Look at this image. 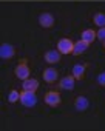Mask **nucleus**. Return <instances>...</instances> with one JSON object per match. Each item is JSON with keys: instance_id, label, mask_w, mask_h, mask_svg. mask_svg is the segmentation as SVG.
Here are the masks:
<instances>
[{"instance_id": "11", "label": "nucleus", "mask_w": 105, "mask_h": 131, "mask_svg": "<svg viewBox=\"0 0 105 131\" xmlns=\"http://www.w3.org/2000/svg\"><path fill=\"white\" fill-rule=\"evenodd\" d=\"M88 105H90V102H88V99L83 97V96H79V97H76V100H74V106H76L77 111H85V110L88 108Z\"/></svg>"}, {"instance_id": "17", "label": "nucleus", "mask_w": 105, "mask_h": 131, "mask_svg": "<svg viewBox=\"0 0 105 131\" xmlns=\"http://www.w3.org/2000/svg\"><path fill=\"white\" fill-rule=\"evenodd\" d=\"M96 37H97L99 40H102V42L105 40V26H103V28H99V31L96 32Z\"/></svg>"}, {"instance_id": "1", "label": "nucleus", "mask_w": 105, "mask_h": 131, "mask_svg": "<svg viewBox=\"0 0 105 131\" xmlns=\"http://www.w3.org/2000/svg\"><path fill=\"white\" fill-rule=\"evenodd\" d=\"M20 103L26 108H31L37 103V97H36V91H26L23 90L20 93Z\"/></svg>"}, {"instance_id": "3", "label": "nucleus", "mask_w": 105, "mask_h": 131, "mask_svg": "<svg viewBox=\"0 0 105 131\" xmlns=\"http://www.w3.org/2000/svg\"><path fill=\"white\" fill-rule=\"evenodd\" d=\"M73 46H74V43L70 39H60L57 42V51L60 54H71L73 52Z\"/></svg>"}, {"instance_id": "2", "label": "nucleus", "mask_w": 105, "mask_h": 131, "mask_svg": "<svg viewBox=\"0 0 105 131\" xmlns=\"http://www.w3.org/2000/svg\"><path fill=\"white\" fill-rule=\"evenodd\" d=\"M14 74H16V77L20 79V80L29 79V68H28V65H26V59H22V60L19 62V65H17L16 70H14Z\"/></svg>"}, {"instance_id": "8", "label": "nucleus", "mask_w": 105, "mask_h": 131, "mask_svg": "<svg viewBox=\"0 0 105 131\" xmlns=\"http://www.w3.org/2000/svg\"><path fill=\"white\" fill-rule=\"evenodd\" d=\"M59 88H60V90H68V91L74 90V76H67V77H64V79H60Z\"/></svg>"}, {"instance_id": "16", "label": "nucleus", "mask_w": 105, "mask_h": 131, "mask_svg": "<svg viewBox=\"0 0 105 131\" xmlns=\"http://www.w3.org/2000/svg\"><path fill=\"white\" fill-rule=\"evenodd\" d=\"M8 100H9L11 103H16V102H19V100H20V93H19V91H16V90L9 91V97H8Z\"/></svg>"}, {"instance_id": "5", "label": "nucleus", "mask_w": 105, "mask_h": 131, "mask_svg": "<svg viewBox=\"0 0 105 131\" xmlns=\"http://www.w3.org/2000/svg\"><path fill=\"white\" fill-rule=\"evenodd\" d=\"M39 23H40L42 28H51L54 25V17L49 13H43V14L39 16Z\"/></svg>"}, {"instance_id": "10", "label": "nucleus", "mask_w": 105, "mask_h": 131, "mask_svg": "<svg viewBox=\"0 0 105 131\" xmlns=\"http://www.w3.org/2000/svg\"><path fill=\"white\" fill-rule=\"evenodd\" d=\"M57 70L56 68H46L43 71V80L48 82V83H52V82H56L57 80Z\"/></svg>"}, {"instance_id": "14", "label": "nucleus", "mask_w": 105, "mask_h": 131, "mask_svg": "<svg viewBox=\"0 0 105 131\" xmlns=\"http://www.w3.org/2000/svg\"><path fill=\"white\" fill-rule=\"evenodd\" d=\"M93 22H94L96 26L103 28V26H105V14H103V13H97V14L94 16V19H93Z\"/></svg>"}, {"instance_id": "13", "label": "nucleus", "mask_w": 105, "mask_h": 131, "mask_svg": "<svg viewBox=\"0 0 105 131\" xmlns=\"http://www.w3.org/2000/svg\"><path fill=\"white\" fill-rule=\"evenodd\" d=\"M85 68H87V65H74V67H73V76H74V79H77V80L83 79Z\"/></svg>"}, {"instance_id": "7", "label": "nucleus", "mask_w": 105, "mask_h": 131, "mask_svg": "<svg viewBox=\"0 0 105 131\" xmlns=\"http://www.w3.org/2000/svg\"><path fill=\"white\" fill-rule=\"evenodd\" d=\"M88 42H85L83 39H80V40H77L76 43H74V46H73V52L71 54H74V56H80V54H83L85 51H87V48H88Z\"/></svg>"}, {"instance_id": "4", "label": "nucleus", "mask_w": 105, "mask_h": 131, "mask_svg": "<svg viewBox=\"0 0 105 131\" xmlns=\"http://www.w3.org/2000/svg\"><path fill=\"white\" fill-rule=\"evenodd\" d=\"M45 103L49 106H57L60 105V94L56 91H48L45 94Z\"/></svg>"}, {"instance_id": "9", "label": "nucleus", "mask_w": 105, "mask_h": 131, "mask_svg": "<svg viewBox=\"0 0 105 131\" xmlns=\"http://www.w3.org/2000/svg\"><path fill=\"white\" fill-rule=\"evenodd\" d=\"M60 60V52L59 51H56V49H49V51H46L45 52V62L46 63H57Z\"/></svg>"}, {"instance_id": "19", "label": "nucleus", "mask_w": 105, "mask_h": 131, "mask_svg": "<svg viewBox=\"0 0 105 131\" xmlns=\"http://www.w3.org/2000/svg\"><path fill=\"white\" fill-rule=\"evenodd\" d=\"M103 46H105V40H103Z\"/></svg>"}, {"instance_id": "15", "label": "nucleus", "mask_w": 105, "mask_h": 131, "mask_svg": "<svg viewBox=\"0 0 105 131\" xmlns=\"http://www.w3.org/2000/svg\"><path fill=\"white\" fill-rule=\"evenodd\" d=\"M82 39L85 40V42H88V43H91L94 39H96V32L93 31V29H85L83 32H82Z\"/></svg>"}, {"instance_id": "18", "label": "nucleus", "mask_w": 105, "mask_h": 131, "mask_svg": "<svg viewBox=\"0 0 105 131\" xmlns=\"http://www.w3.org/2000/svg\"><path fill=\"white\" fill-rule=\"evenodd\" d=\"M97 83L102 85V86H105V73H100V74L97 76Z\"/></svg>"}, {"instance_id": "6", "label": "nucleus", "mask_w": 105, "mask_h": 131, "mask_svg": "<svg viewBox=\"0 0 105 131\" xmlns=\"http://www.w3.org/2000/svg\"><path fill=\"white\" fill-rule=\"evenodd\" d=\"M14 54H16V49H14L13 45L2 43V46H0V57H2V59H11Z\"/></svg>"}, {"instance_id": "12", "label": "nucleus", "mask_w": 105, "mask_h": 131, "mask_svg": "<svg viewBox=\"0 0 105 131\" xmlns=\"http://www.w3.org/2000/svg\"><path fill=\"white\" fill-rule=\"evenodd\" d=\"M22 88L26 90V91H36L39 88V80H36V79H26V80H23Z\"/></svg>"}]
</instances>
